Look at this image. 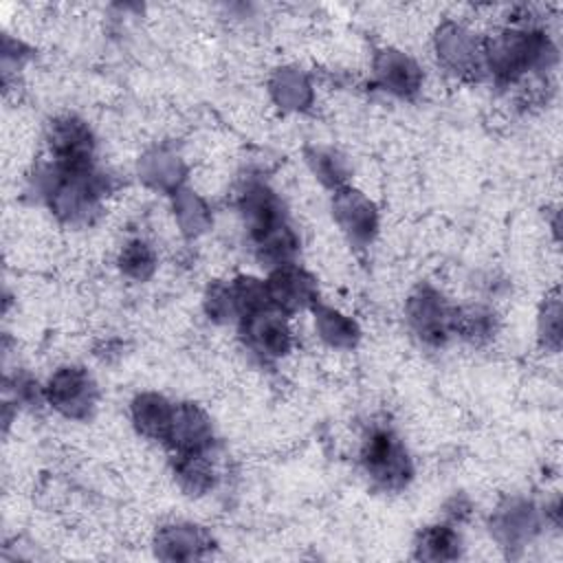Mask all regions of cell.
Wrapping results in <instances>:
<instances>
[{
	"instance_id": "cell-7",
	"label": "cell",
	"mask_w": 563,
	"mask_h": 563,
	"mask_svg": "<svg viewBox=\"0 0 563 563\" xmlns=\"http://www.w3.org/2000/svg\"><path fill=\"white\" fill-rule=\"evenodd\" d=\"M438 57L460 75L477 73L484 66V44L462 24L446 22L435 37Z\"/></svg>"
},
{
	"instance_id": "cell-18",
	"label": "cell",
	"mask_w": 563,
	"mask_h": 563,
	"mask_svg": "<svg viewBox=\"0 0 563 563\" xmlns=\"http://www.w3.org/2000/svg\"><path fill=\"white\" fill-rule=\"evenodd\" d=\"M277 95H279V101H288L290 106L295 108H301L306 95H308V84L301 75L297 73H288L284 70L277 81H275V88H273Z\"/></svg>"
},
{
	"instance_id": "cell-17",
	"label": "cell",
	"mask_w": 563,
	"mask_h": 563,
	"mask_svg": "<svg viewBox=\"0 0 563 563\" xmlns=\"http://www.w3.org/2000/svg\"><path fill=\"white\" fill-rule=\"evenodd\" d=\"M310 163H312L314 174H317L323 183H328V185L341 189V183L345 180V169H343V161H341L334 152H323V150H319V152L314 154V158H310Z\"/></svg>"
},
{
	"instance_id": "cell-2",
	"label": "cell",
	"mask_w": 563,
	"mask_h": 563,
	"mask_svg": "<svg viewBox=\"0 0 563 563\" xmlns=\"http://www.w3.org/2000/svg\"><path fill=\"white\" fill-rule=\"evenodd\" d=\"M46 145L53 165L64 169H90L95 167V136L86 121L73 114H64L51 121L46 132Z\"/></svg>"
},
{
	"instance_id": "cell-8",
	"label": "cell",
	"mask_w": 563,
	"mask_h": 563,
	"mask_svg": "<svg viewBox=\"0 0 563 563\" xmlns=\"http://www.w3.org/2000/svg\"><path fill=\"white\" fill-rule=\"evenodd\" d=\"M174 453L209 451L213 444V429L209 416L194 402H180L174 407L169 435L165 440Z\"/></svg>"
},
{
	"instance_id": "cell-13",
	"label": "cell",
	"mask_w": 563,
	"mask_h": 563,
	"mask_svg": "<svg viewBox=\"0 0 563 563\" xmlns=\"http://www.w3.org/2000/svg\"><path fill=\"white\" fill-rule=\"evenodd\" d=\"M460 554V534L451 526H429L418 539V556L431 561L455 559Z\"/></svg>"
},
{
	"instance_id": "cell-1",
	"label": "cell",
	"mask_w": 563,
	"mask_h": 563,
	"mask_svg": "<svg viewBox=\"0 0 563 563\" xmlns=\"http://www.w3.org/2000/svg\"><path fill=\"white\" fill-rule=\"evenodd\" d=\"M361 464L367 477L383 490H398L411 479V457L400 438L385 427H374L361 446Z\"/></svg>"
},
{
	"instance_id": "cell-15",
	"label": "cell",
	"mask_w": 563,
	"mask_h": 563,
	"mask_svg": "<svg viewBox=\"0 0 563 563\" xmlns=\"http://www.w3.org/2000/svg\"><path fill=\"white\" fill-rule=\"evenodd\" d=\"M119 266L121 271L132 277V279H145L154 273L156 268V253L154 249L136 238V240H130L123 249H121V255H119Z\"/></svg>"
},
{
	"instance_id": "cell-4",
	"label": "cell",
	"mask_w": 563,
	"mask_h": 563,
	"mask_svg": "<svg viewBox=\"0 0 563 563\" xmlns=\"http://www.w3.org/2000/svg\"><path fill=\"white\" fill-rule=\"evenodd\" d=\"M286 317L288 314L273 306L242 317V334L251 352L260 354L262 358L286 356L292 345V330Z\"/></svg>"
},
{
	"instance_id": "cell-5",
	"label": "cell",
	"mask_w": 563,
	"mask_h": 563,
	"mask_svg": "<svg viewBox=\"0 0 563 563\" xmlns=\"http://www.w3.org/2000/svg\"><path fill=\"white\" fill-rule=\"evenodd\" d=\"M266 288L271 306L284 314L299 312L317 301V282L295 262L273 268L266 279Z\"/></svg>"
},
{
	"instance_id": "cell-9",
	"label": "cell",
	"mask_w": 563,
	"mask_h": 563,
	"mask_svg": "<svg viewBox=\"0 0 563 563\" xmlns=\"http://www.w3.org/2000/svg\"><path fill=\"white\" fill-rule=\"evenodd\" d=\"M334 216L341 229L354 242L372 240L376 231V209L374 205L358 191L350 187H341L334 194Z\"/></svg>"
},
{
	"instance_id": "cell-3",
	"label": "cell",
	"mask_w": 563,
	"mask_h": 563,
	"mask_svg": "<svg viewBox=\"0 0 563 563\" xmlns=\"http://www.w3.org/2000/svg\"><path fill=\"white\" fill-rule=\"evenodd\" d=\"M97 398L92 376L77 365L57 367L44 385V400L68 418H86Z\"/></svg>"
},
{
	"instance_id": "cell-14",
	"label": "cell",
	"mask_w": 563,
	"mask_h": 563,
	"mask_svg": "<svg viewBox=\"0 0 563 563\" xmlns=\"http://www.w3.org/2000/svg\"><path fill=\"white\" fill-rule=\"evenodd\" d=\"M495 314L482 306H468L462 310H453V332L460 336L479 343L488 339L495 330Z\"/></svg>"
},
{
	"instance_id": "cell-12",
	"label": "cell",
	"mask_w": 563,
	"mask_h": 563,
	"mask_svg": "<svg viewBox=\"0 0 563 563\" xmlns=\"http://www.w3.org/2000/svg\"><path fill=\"white\" fill-rule=\"evenodd\" d=\"M209 451L174 453V473L180 486L191 495L207 493L216 482V468L209 457Z\"/></svg>"
},
{
	"instance_id": "cell-16",
	"label": "cell",
	"mask_w": 563,
	"mask_h": 563,
	"mask_svg": "<svg viewBox=\"0 0 563 563\" xmlns=\"http://www.w3.org/2000/svg\"><path fill=\"white\" fill-rule=\"evenodd\" d=\"M317 330L330 345H336V347H350L358 336L354 321H350L347 317L330 308H323L317 312Z\"/></svg>"
},
{
	"instance_id": "cell-6",
	"label": "cell",
	"mask_w": 563,
	"mask_h": 563,
	"mask_svg": "<svg viewBox=\"0 0 563 563\" xmlns=\"http://www.w3.org/2000/svg\"><path fill=\"white\" fill-rule=\"evenodd\" d=\"M409 321L416 334L431 345H440L453 332V310L435 290H420L409 299Z\"/></svg>"
},
{
	"instance_id": "cell-11",
	"label": "cell",
	"mask_w": 563,
	"mask_h": 563,
	"mask_svg": "<svg viewBox=\"0 0 563 563\" xmlns=\"http://www.w3.org/2000/svg\"><path fill=\"white\" fill-rule=\"evenodd\" d=\"M174 407L176 405H172L161 394L145 391V394H139L132 402V420L145 438L165 442L169 435Z\"/></svg>"
},
{
	"instance_id": "cell-10",
	"label": "cell",
	"mask_w": 563,
	"mask_h": 563,
	"mask_svg": "<svg viewBox=\"0 0 563 563\" xmlns=\"http://www.w3.org/2000/svg\"><path fill=\"white\" fill-rule=\"evenodd\" d=\"M374 73L385 90L407 97L420 88L422 73L418 64L400 51H380L374 64Z\"/></svg>"
}]
</instances>
